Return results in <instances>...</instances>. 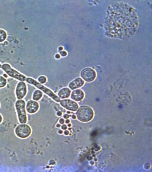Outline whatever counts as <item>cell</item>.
<instances>
[{"label":"cell","mask_w":152,"mask_h":172,"mask_svg":"<svg viewBox=\"0 0 152 172\" xmlns=\"http://www.w3.org/2000/svg\"><path fill=\"white\" fill-rule=\"evenodd\" d=\"M26 81L28 83L33 85L42 91L55 101L58 102L60 101V99L51 90L42 85L34 79L28 77L26 78Z\"/></svg>","instance_id":"cell-1"},{"label":"cell","mask_w":152,"mask_h":172,"mask_svg":"<svg viewBox=\"0 0 152 172\" xmlns=\"http://www.w3.org/2000/svg\"><path fill=\"white\" fill-rule=\"evenodd\" d=\"M78 119L82 122H88L93 118L94 113L92 109L86 105H83L78 108L76 112Z\"/></svg>","instance_id":"cell-2"},{"label":"cell","mask_w":152,"mask_h":172,"mask_svg":"<svg viewBox=\"0 0 152 172\" xmlns=\"http://www.w3.org/2000/svg\"><path fill=\"white\" fill-rule=\"evenodd\" d=\"M25 105V102L22 99H18L15 103V109L19 122L20 124H25L27 121Z\"/></svg>","instance_id":"cell-3"},{"label":"cell","mask_w":152,"mask_h":172,"mask_svg":"<svg viewBox=\"0 0 152 172\" xmlns=\"http://www.w3.org/2000/svg\"><path fill=\"white\" fill-rule=\"evenodd\" d=\"M2 69L10 76L20 81H25L26 76L13 68L11 65L7 63L3 64L1 66Z\"/></svg>","instance_id":"cell-4"},{"label":"cell","mask_w":152,"mask_h":172,"mask_svg":"<svg viewBox=\"0 0 152 172\" xmlns=\"http://www.w3.org/2000/svg\"><path fill=\"white\" fill-rule=\"evenodd\" d=\"M31 132V128L29 125L25 124H21L15 128V133L19 138H25L28 137Z\"/></svg>","instance_id":"cell-5"},{"label":"cell","mask_w":152,"mask_h":172,"mask_svg":"<svg viewBox=\"0 0 152 172\" xmlns=\"http://www.w3.org/2000/svg\"><path fill=\"white\" fill-rule=\"evenodd\" d=\"M80 76L84 80L87 82L93 81L96 78V73L94 70L90 67H86L81 72Z\"/></svg>","instance_id":"cell-6"},{"label":"cell","mask_w":152,"mask_h":172,"mask_svg":"<svg viewBox=\"0 0 152 172\" xmlns=\"http://www.w3.org/2000/svg\"><path fill=\"white\" fill-rule=\"evenodd\" d=\"M27 93V87L24 82L20 81L18 83L16 86L15 94L18 99H22L26 96Z\"/></svg>","instance_id":"cell-7"},{"label":"cell","mask_w":152,"mask_h":172,"mask_svg":"<svg viewBox=\"0 0 152 172\" xmlns=\"http://www.w3.org/2000/svg\"><path fill=\"white\" fill-rule=\"evenodd\" d=\"M61 105L65 109L73 111L77 110L79 108L77 103L70 99H64L60 101Z\"/></svg>","instance_id":"cell-8"},{"label":"cell","mask_w":152,"mask_h":172,"mask_svg":"<svg viewBox=\"0 0 152 172\" xmlns=\"http://www.w3.org/2000/svg\"><path fill=\"white\" fill-rule=\"evenodd\" d=\"M39 105L36 101L34 100H29L26 104V109L29 113L33 114L36 113L38 110Z\"/></svg>","instance_id":"cell-9"},{"label":"cell","mask_w":152,"mask_h":172,"mask_svg":"<svg viewBox=\"0 0 152 172\" xmlns=\"http://www.w3.org/2000/svg\"><path fill=\"white\" fill-rule=\"evenodd\" d=\"M84 83V80L81 77H78L70 82L68 86L71 90H74L82 87Z\"/></svg>","instance_id":"cell-10"},{"label":"cell","mask_w":152,"mask_h":172,"mask_svg":"<svg viewBox=\"0 0 152 172\" xmlns=\"http://www.w3.org/2000/svg\"><path fill=\"white\" fill-rule=\"evenodd\" d=\"M85 96L84 91L80 89H77L73 90L70 94L71 98L73 100L79 102L82 100Z\"/></svg>","instance_id":"cell-11"},{"label":"cell","mask_w":152,"mask_h":172,"mask_svg":"<svg viewBox=\"0 0 152 172\" xmlns=\"http://www.w3.org/2000/svg\"><path fill=\"white\" fill-rule=\"evenodd\" d=\"M71 90L67 87H64L60 89L58 93V96L61 99L68 98L70 96Z\"/></svg>","instance_id":"cell-12"},{"label":"cell","mask_w":152,"mask_h":172,"mask_svg":"<svg viewBox=\"0 0 152 172\" xmlns=\"http://www.w3.org/2000/svg\"><path fill=\"white\" fill-rule=\"evenodd\" d=\"M43 95V93L41 90L39 89H36L33 93L32 99L34 100L38 101L42 98Z\"/></svg>","instance_id":"cell-13"},{"label":"cell","mask_w":152,"mask_h":172,"mask_svg":"<svg viewBox=\"0 0 152 172\" xmlns=\"http://www.w3.org/2000/svg\"><path fill=\"white\" fill-rule=\"evenodd\" d=\"M7 36V33L6 30L2 29H0V43L5 41Z\"/></svg>","instance_id":"cell-14"},{"label":"cell","mask_w":152,"mask_h":172,"mask_svg":"<svg viewBox=\"0 0 152 172\" xmlns=\"http://www.w3.org/2000/svg\"><path fill=\"white\" fill-rule=\"evenodd\" d=\"M7 83V79L2 76H0V88L4 87Z\"/></svg>","instance_id":"cell-15"},{"label":"cell","mask_w":152,"mask_h":172,"mask_svg":"<svg viewBox=\"0 0 152 172\" xmlns=\"http://www.w3.org/2000/svg\"><path fill=\"white\" fill-rule=\"evenodd\" d=\"M47 78L44 76L42 75L39 76L38 78V81L40 84H44L47 81Z\"/></svg>","instance_id":"cell-16"},{"label":"cell","mask_w":152,"mask_h":172,"mask_svg":"<svg viewBox=\"0 0 152 172\" xmlns=\"http://www.w3.org/2000/svg\"><path fill=\"white\" fill-rule=\"evenodd\" d=\"M59 122L61 124H63L64 122V119L63 118H61L59 120Z\"/></svg>","instance_id":"cell-17"},{"label":"cell","mask_w":152,"mask_h":172,"mask_svg":"<svg viewBox=\"0 0 152 172\" xmlns=\"http://www.w3.org/2000/svg\"><path fill=\"white\" fill-rule=\"evenodd\" d=\"M62 114V113L61 111H58L56 113L57 115L58 116H61Z\"/></svg>","instance_id":"cell-18"},{"label":"cell","mask_w":152,"mask_h":172,"mask_svg":"<svg viewBox=\"0 0 152 172\" xmlns=\"http://www.w3.org/2000/svg\"><path fill=\"white\" fill-rule=\"evenodd\" d=\"M61 128L64 130H65L66 129L67 127L66 125H63L62 126Z\"/></svg>","instance_id":"cell-19"},{"label":"cell","mask_w":152,"mask_h":172,"mask_svg":"<svg viewBox=\"0 0 152 172\" xmlns=\"http://www.w3.org/2000/svg\"><path fill=\"white\" fill-rule=\"evenodd\" d=\"M69 116L67 114H64L63 117L65 119H67L69 118Z\"/></svg>","instance_id":"cell-20"},{"label":"cell","mask_w":152,"mask_h":172,"mask_svg":"<svg viewBox=\"0 0 152 172\" xmlns=\"http://www.w3.org/2000/svg\"><path fill=\"white\" fill-rule=\"evenodd\" d=\"M64 133L65 135H68L69 134V132L68 130H66L64 131Z\"/></svg>","instance_id":"cell-21"},{"label":"cell","mask_w":152,"mask_h":172,"mask_svg":"<svg viewBox=\"0 0 152 172\" xmlns=\"http://www.w3.org/2000/svg\"><path fill=\"white\" fill-rule=\"evenodd\" d=\"M2 121V117L1 115L0 114V123H1Z\"/></svg>","instance_id":"cell-22"},{"label":"cell","mask_w":152,"mask_h":172,"mask_svg":"<svg viewBox=\"0 0 152 172\" xmlns=\"http://www.w3.org/2000/svg\"><path fill=\"white\" fill-rule=\"evenodd\" d=\"M72 118L73 119H76V116L75 115L73 114L72 116Z\"/></svg>","instance_id":"cell-23"},{"label":"cell","mask_w":152,"mask_h":172,"mask_svg":"<svg viewBox=\"0 0 152 172\" xmlns=\"http://www.w3.org/2000/svg\"><path fill=\"white\" fill-rule=\"evenodd\" d=\"M69 122H70V120H69L68 119H66L65 121V122L66 123H68Z\"/></svg>","instance_id":"cell-24"},{"label":"cell","mask_w":152,"mask_h":172,"mask_svg":"<svg viewBox=\"0 0 152 172\" xmlns=\"http://www.w3.org/2000/svg\"><path fill=\"white\" fill-rule=\"evenodd\" d=\"M3 76L5 78H7L8 77L7 75L6 74H4Z\"/></svg>","instance_id":"cell-25"},{"label":"cell","mask_w":152,"mask_h":172,"mask_svg":"<svg viewBox=\"0 0 152 172\" xmlns=\"http://www.w3.org/2000/svg\"><path fill=\"white\" fill-rule=\"evenodd\" d=\"M58 133H60V134H61V133H63V131H62V130H59L58 131Z\"/></svg>","instance_id":"cell-26"},{"label":"cell","mask_w":152,"mask_h":172,"mask_svg":"<svg viewBox=\"0 0 152 172\" xmlns=\"http://www.w3.org/2000/svg\"><path fill=\"white\" fill-rule=\"evenodd\" d=\"M51 162H50V164H52V163H53V164L55 163V162H54V161H53V160L51 161Z\"/></svg>","instance_id":"cell-27"},{"label":"cell","mask_w":152,"mask_h":172,"mask_svg":"<svg viewBox=\"0 0 152 172\" xmlns=\"http://www.w3.org/2000/svg\"><path fill=\"white\" fill-rule=\"evenodd\" d=\"M61 125L59 124H57L56 125V127L58 128H59L60 127Z\"/></svg>","instance_id":"cell-28"},{"label":"cell","mask_w":152,"mask_h":172,"mask_svg":"<svg viewBox=\"0 0 152 172\" xmlns=\"http://www.w3.org/2000/svg\"><path fill=\"white\" fill-rule=\"evenodd\" d=\"M71 125L70 124H69L68 125V127H71Z\"/></svg>","instance_id":"cell-29"},{"label":"cell","mask_w":152,"mask_h":172,"mask_svg":"<svg viewBox=\"0 0 152 172\" xmlns=\"http://www.w3.org/2000/svg\"><path fill=\"white\" fill-rule=\"evenodd\" d=\"M66 112L68 114H69L70 113V112L69 111H67Z\"/></svg>","instance_id":"cell-30"},{"label":"cell","mask_w":152,"mask_h":172,"mask_svg":"<svg viewBox=\"0 0 152 172\" xmlns=\"http://www.w3.org/2000/svg\"><path fill=\"white\" fill-rule=\"evenodd\" d=\"M1 64L0 63V68H1Z\"/></svg>","instance_id":"cell-31"}]
</instances>
